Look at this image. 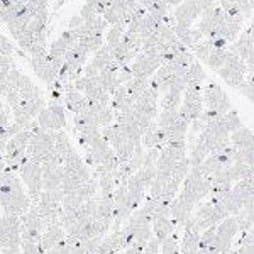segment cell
Listing matches in <instances>:
<instances>
[{"label": "cell", "mask_w": 254, "mask_h": 254, "mask_svg": "<svg viewBox=\"0 0 254 254\" xmlns=\"http://www.w3.org/2000/svg\"><path fill=\"white\" fill-rule=\"evenodd\" d=\"M31 203L29 195L17 173L10 170L3 171L0 175V208H3V215L20 219L29 210Z\"/></svg>", "instance_id": "obj_1"}, {"label": "cell", "mask_w": 254, "mask_h": 254, "mask_svg": "<svg viewBox=\"0 0 254 254\" xmlns=\"http://www.w3.org/2000/svg\"><path fill=\"white\" fill-rule=\"evenodd\" d=\"M227 217H229V212L225 210L222 203H220L219 200L212 198L210 202L203 203V205H200L196 208V212L191 214V217L187 220L185 225L195 229V231H198L200 234H202L203 231H207V229H210V227H215L217 224H220L224 219H227Z\"/></svg>", "instance_id": "obj_2"}, {"label": "cell", "mask_w": 254, "mask_h": 254, "mask_svg": "<svg viewBox=\"0 0 254 254\" xmlns=\"http://www.w3.org/2000/svg\"><path fill=\"white\" fill-rule=\"evenodd\" d=\"M212 188V182L210 178H207L205 175L200 171V168H190L188 175L183 180V188H182V196L183 200H187L191 205H196L202 198L210 193Z\"/></svg>", "instance_id": "obj_3"}, {"label": "cell", "mask_w": 254, "mask_h": 254, "mask_svg": "<svg viewBox=\"0 0 254 254\" xmlns=\"http://www.w3.org/2000/svg\"><path fill=\"white\" fill-rule=\"evenodd\" d=\"M20 219L0 215V249L3 254H20Z\"/></svg>", "instance_id": "obj_4"}, {"label": "cell", "mask_w": 254, "mask_h": 254, "mask_svg": "<svg viewBox=\"0 0 254 254\" xmlns=\"http://www.w3.org/2000/svg\"><path fill=\"white\" fill-rule=\"evenodd\" d=\"M19 178L26 187V191L29 195L31 202L34 203L43 193V166L41 163L27 158L19 168Z\"/></svg>", "instance_id": "obj_5"}, {"label": "cell", "mask_w": 254, "mask_h": 254, "mask_svg": "<svg viewBox=\"0 0 254 254\" xmlns=\"http://www.w3.org/2000/svg\"><path fill=\"white\" fill-rule=\"evenodd\" d=\"M36 121L43 129L55 132V130H63V127H66V114H64V109L61 104L49 102L46 107L39 112Z\"/></svg>", "instance_id": "obj_6"}, {"label": "cell", "mask_w": 254, "mask_h": 254, "mask_svg": "<svg viewBox=\"0 0 254 254\" xmlns=\"http://www.w3.org/2000/svg\"><path fill=\"white\" fill-rule=\"evenodd\" d=\"M198 15H202V0H187V2L180 3L178 7H175V27L190 29V27H193V22L198 19Z\"/></svg>", "instance_id": "obj_7"}, {"label": "cell", "mask_w": 254, "mask_h": 254, "mask_svg": "<svg viewBox=\"0 0 254 254\" xmlns=\"http://www.w3.org/2000/svg\"><path fill=\"white\" fill-rule=\"evenodd\" d=\"M203 105L207 107V110H214L219 116H224L232 109L229 97L217 83H208L203 88Z\"/></svg>", "instance_id": "obj_8"}, {"label": "cell", "mask_w": 254, "mask_h": 254, "mask_svg": "<svg viewBox=\"0 0 254 254\" xmlns=\"http://www.w3.org/2000/svg\"><path fill=\"white\" fill-rule=\"evenodd\" d=\"M237 222L234 215H229L227 219H224L222 222L215 227V248L219 249V253H224L227 249H231L232 241L237 236Z\"/></svg>", "instance_id": "obj_9"}, {"label": "cell", "mask_w": 254, "mask_h": 254, "mask_svg": "<svg viewBox=\"0 0 254 254\" xmlns=\"http://www.w3.org/2000/svg\"><path fill=\"white\" fill-rule=\"evenodd\" d=\"M31 66H32V69H34L36 75L39 76V80L44 81L46 87L53 85L56 80H58V71L53 68L51 61L48 60V53L31 56Z\"/></svg>", "instance_id": "obj_10"}, {"label": "cell", "mask_w": 254, "mask_h": 254, "mask_svg": "<svg viewBox=\"0 0 254 254\" xmlns=\"http://www.w3.org/2000/svg\"><path fill=\"white\" fill-rule=\"evenodd\" d=\"M195 210V205L188 203L182 196H175L173 202L170 203V219L175 225H185V222L191 217Z\"/></svg>", "instance_id": "obj_11"}, {"label": "cell", "mask_w": 254, "mask_h": 254, "mask_svg": "<svg viewBox=\"0 0 254 254\" xmlns=\"http://www.w3.org/2000/svg\"><path fill=\"white\" fill-rule=\"evenodd\" d=\"M43 166V191L61 190L63 165H41Z\"/></svg>", "instance_id": "obj_12"}, {"label": "cell", "mask_w": 254, "mask_h": 254, "mask_svg": "<svg viewBox=\"0 0 254 254\" xmlns=\"http://www.w3.org/2000/svg\"><path fill=\"white\" fill-rule=\"evenodd\" d=\"M66 237V232L61 225H49L43 231L41 234V239H39V248L43 253L49 251L51 248H55L56 244H60L61 241Z\"/></svg>", "instance_id": "obj_13"}, {"label": "cell", "mask_w": 254, "mask_h": 254, "mask_svg": "<svg viewBox=\"0 0 254 254\" xmlns=\"http://www.w3.org/2000/svg\"><path fill=\"white\" fill-rule=\"evenodd\" d=\"M51 137H53V142H55V151L58 153V156L61 158V161H66V159L73 158L75 154H78L75 151V147L71 146L69 142V137L64 130H55L51 132Z\"/></svg>", "instance_id": "obj_14"}, {"label": "cell", "mask_w": 254, "mask_h": 254, "mask_svg": "<svg viewBox=\"0 0 254 254\" xmlns=\"http://www.w3.org/2000/svg\"><path fill=\"white\" fill-rule=\"evenodd\" d=\"M63 100H64V105H66L68 110H71L73 114H80L81 110L85 107V97L83 93H80L78 90L75 88V85L73 83H66L63 85Z\"/></svg>", "instance_id": "obj_15"}, {"label": "cell", "mask_w": 254, "mask_h": 254, "mask_svg": "<svg viewBox=\"0 0 254 254\" xmlns=\"http://www.w3.org/2000/svg\"><path fill=\"white\" fill-rule=\"evenodd\" d=\"M17 92L20 100H36V98L43 97V92L39 90V87H36L32 83V80L24 73H19V78H17Z\"/></svg>", "instance_id": "obj_16"}, {"label": "cell", "mask_w": 254, "mask_h": 254, "mask_svg": "<svg viewBox=\"0 0 254 254\" xmlns=\"http://www.w3.org/2000/svg\"><path fill=\"white\" fill-rule=\"evenodd\" d=\"M198 244H200V232L188 227V225H183V237H182V244H180V253L198 254Z\"/></svg>", "instance_id": "obj_17"}, {"label": "cell", "mask_w": 254, "mask_h": 254, "mask_svg": "<svg viewBox=\"0 0 254 254\" xmlns=\"http://www.w3.org/2000/svg\"><path fill=\"white\" fill-rule=\"evenodd\" d=\"M253 46H254V41L251 38V34H249L248 29H244L239 34V38H237L234 43L231 44V46H227V49H229V51H232V53H236L241 60L246 61V58H248V55H249V51L253 49Z\"/></svg>", "instance_id": "obj_18"}, {"label": "cell", "mask_w": 254, "mask_h": 254, "mask_svg": "<svg viewBox=\"0 0 254 254\" xmlns=\"http://www.w3.org/2000/svg\"><path fill=\"white\" fill-rule=\"evenodd\" d=\"M151 227H153V237H156L158 243L161 244L165 239L175 234L176 225L173 224V220L170 217H165V219H154Z\"/></svg>", "instance_id": "obj_19"}, {"label": "cell", "mask_w": 254, "mask_h": 254, "mask_svg": "<svg viewBox=\"0 0 254 254\" xmlns=\"http://www.w3.org/2000/svg\"><path fill=\"white\" fill-rule=\"evenodd\" d=\"M229 139L236 149H254V134L246 127H241V129L231 132Z\"/></svg>", "instance_id": "obj_20"}, {"label": "cell", "mask_w": 254, "mask_h": 254, "mask_svg": "<svg viewBox=\"0 0 254 254\" xmlns=\"http://www.w3.org/2000/svg\"><path fill=\"white\" fill-rule=\"evenodd\" d=\"M234 217H236V222H237L239 231L246 232L248 229H251L254 225V198L249 200V202L246 203Z\"/></svg>", "instance_id": "obj_21"}, {"label": "cell", "mask_w": 254, "mask_h": 254, "mask_svg": "<svg viewBox=\"0 0 254 254\" xmlns=\"http://www.w3.org/2000/svg\"><path fill=\"white\" fill-rule=\"evenodd\" d=\"M142 146H146L147 149H163L166 146V136L161 129H153L149 132L142 134V139H141Z\"/></svg>", "instance_id": "obj_22"}, {"label": "cell", "mask_w": 254, "mask_h": 254, "mask_svg": "<svg viewBox=\"0 0 254 254\" xmlns=\"http://www.w3.org/2000/svg\"><path fill=\"white\" fill-rule=\"evenodd\" d=\"M185 78H187V85H202L205 81L207 75L203 71V66L200 64L198 60H195L193 63L190 64V68L187 69L185 73Z\"/></svg>", "instance_id": "obj_23"}, {"label": "cell", "mask_w": 254, "mask_h": 254, "mask_svg": "<svg viewBox=\"0 0 254 254\" xmlns=\"http://www.w3.org/2000/svg\"><path fill=\"white\" fill-rule=\"evenodd\" d=\"M182 95L183 93L173 92V90L163 93L161 98H159V107H161V110H178L180 105H182Z\"/></svg>", "instance_id": "obj_24"}, {"label": "cell", "mask_w": 254, "mask_h": 254, "mask_svg": "<svg viewBox=\"0 0 254 254\" xmlns=\"http://www.w3.org/2000/svg\"><path fill=\"white\" fill-rule=\"evenodd\" d=\"M102 44H104V34L102 32H95V34H90L78 39V46L81 49H85L88 55L90 53H95Z\"/></svg>", "instance_id": "obj_25"}, {"label": "cell", "mask_w": 254, "mask_h": 254, "mask_svg": "<svg viewBox=\"0 0 254 254\" xmlns=\"http://www.w3.org/2000/svg\"><path fill=\"white\" fill-rule=\"evenodd\" d=\"M217 73H219L220 78H222L225 83H227L229 87H232V88H239L241 85L244 83V78H246V75H241V73H237V71H232V69H229L225 66L220 68Z\"/></svg>", "instance_id": "obj_26"}, {"label": "cell", "mask_w": 254, "mask_h": 254, "mask_svg": "<svg viewBox=\"0 0 254 254\" xmlns=\"http://www.w3.org/2000/svg\"><path fill=\"white\" fill-rule=\"evenodd\" d=\"M149 87V80H141V78H132L129 83L126 85L127 97H130L134 102L144 93V90Z\"/></svg>", "instance_id": "obj_27"}, {"label": "cell", "mask_w": 254, "mask_h": 254, "mask_svg": "<svg viewBox=\"0 0 254 254\" xmlns=\"http://www.w3.org/2000/svg\"><path fill=\"white\" fill-rule=\"evenodd\" d=\"M224 66L229 68V69H232V71L241 73V75H246V73H248V66H246L244 60H241L239 56L236 55V53L229 51V49H227V53H225Z\"/></svg>", "instance_id": "obj_28"}, {"label": "cell", "mask_w": 254, "mask_h": 254, "mask_svg": "<svg viewBox=\"0 0 254 254\" xmlns=\"http://www.w3.org/2000/svg\"><path fill=\"white\" fill-rule=\"evenodd\" d=\"M178 117H180L178 110H159V114L156 117L158 129H166L168 126H171L173 122L178 121Z\"/></svg>", "instance_id": "obj_29"}, {"label": "cell", "mask_w": 254, "mask_h": 254, "mask_svg": "<svg viewBox=\"0 0 254 254\" xmlns=\"http://www.w3.org/2000/svg\"><path fill=\"white\" fill-rule=\"evenodd\" d=\"M225 53H227V49H215V48H212V53L208 55V58L205 60V63H207L212 69L219 71V69L224 66Z\"/></svg>", "instance_id": "obj_30"}, {"label": "cell", "mask_w": 254, "mask_h": 254, "mask_svg": "<svg viewBox=\"0 0 254 254\" xmlns=\"http://www.w3.org/2000/svg\"><path fill=\"white\" fill-rule=\"evenodd\" d=\"M222 121H224L225 129L229 130V134L234 132V130H237V129H241V127H244L243 122H241V119H239V114H237L234 109H231L227 114H224Z\"/></svg>", "instance_id": "obj_31"}, {"label": "cell", "mask_w": 254, "mask_h": 254, "mask_svg": "<svg viewBox=\"0 0 254 254\" xmlns=\"http://www.w3.org/2000/svg\"><path fill=\"white\" fill-rule=\"evenodd\" d=\"M168 9H170V7H168L163 0H158V2H154L153 5L147 9V14L156 20V22H163V20L168 17Z\"/></svg>", "instance_id": "obj_32"}, {"label": "cell", "mask_w": 254, "mask_h": 254, "mask_svg": "<svg viewBox=\"0 0 254 254\" xmlns=\"http://www.w3.org/2000/svg\"><path fill=\"white\" fill-rule=\"evenodd\" d=\"M126 27L124 26H110V29L107 31V34H105V44L110 48H114L116 44L121 43V38L122 34H124Z\"/></svg>", "instance_id": "obj_33"}, {"label": "cell", "mask_w": 254, "mask_h": 254, "mask_svg": "<svg viewBox=\"0 0 254 254\" xmlns=\"http://www.w3.org/2000/svg\"><path fill=\"white\" fill-rule=\"evenodd\" d=\"M178 253H180V246L175 234L170 236L168 239H165L159 244V254H178Z\"/></svg>", "instance_id": "obj_34"}, {"label": "cell", "mask_w": 254, "mask_h": 254, "mask_svg": "<svg viewBox=\"0 0 254 254\" xmlns=\"http://www.w3.org/2000/svg\"><path fill=\"white\" fill-rule=\"evenodd\" d=\"M191 53L195 55V58L205 61V60L208 58V55L212 53V44H210V41H208V39L200 41V43L193 48V51H191Z\"/></svg>", "instance_id": "obj_35"}, {"label": "cell", "mask_w": 254, "mask_h": 254, "mask_svg": "<svg viewBox=\"0 0 254 254\" xmlns=\"http://www.w3.org/2000/svg\"><path fill=\"white\" fill-rule=\"evenodd\" d=\"M132 71H130V66L127 64V66H121L117 71V83L119 85H127L130 80H132Z\"/></svg>", "instance_id": "obj_36"}, {"label": "cell", "mask_w": 254, "mask_h": 254, "mask_svg": "<svg viewBox=\"0 0 254 254\" xmlns=\"http://www.w3.org/2000/svg\"><path fill=\"white\" fill-rule=\"evenodd\" d=\"M15 53V46L10 43L9 39L5 38V36L0 34V55L3 56H14Z\"/></svg>", "instance_id": "obj_37"}, {"label": "cell", "mask_w": 254, "mask_h": 254, "mask_svg": "<svg viewBox=\"0 0 254 254\" xmlns=\"http://www.w3.org/2000/svg\"><path fill=\"white\" fill-rule=\"evenodd\" d=\"M80 17L83 19V20H92V19L98 17V14H97V9H95V5H93V3H85V5L81 7Z\"/></svg>", "instance_id": "obj_38"}, {"label": "cell", "mask_w": 254, "mask_h": 254, "mask_svg": "<svg viewBox=\"0 0 254 254\" xmlns=\"http://www.w3.org/2000/svg\"><path fill=\"white\" fill-rule=\"evenodd\" d=\"M20 254H44L41 251L39 243H22L20 244Z\"/></svg>", "instance_id": "obj_39"}, {"label": "cell", "mask_w": 254, "mask_h": 254, "mask_svg": "<svg viewBox=\"0 0 254 254\" xmlns=\"http://www.w3.org/2000/svg\"><path fill=\"white\" fill-rule=\"evenodd\" d=\"M232 2H234L236 5L239 7L241 14H243L246 19L251 17V14H253V9H254V7L251 5V3L248 2V0H232Z\"/></svg>", "instance_id": "obj_40"}, {"label": "cell", "mask_w": 254, "mask_h": 254, "mask_svg": "<svg viewBox=\"0 0 254 254\" xmlns=\"http://www.w3.org/2000/svg\"><path fill=\"white\" fill-rule=\"evenodd\" d=\"M44 254H69V246H68L66 237H64L60 244H56L55 248H51L49 251H46Z\"/></svg>", "instance_id": "obj_41"}, {"label": "cell", "mask_w": 254, "mask_h": 254, "mask_svg": "<svg viewBox=\"0 0 254 254\" xmlns=\"http://www.w3.org/2000/svg\"><path fill=\"white\" fill-rule=\"evenodd\" d=\"M142 254H159V243H158L156 237H151V239L147 241Z\"/></svg>", "instance_id": "obj_42"}, {"label": "cell", "mask_w": 254, "mask_h": 254, "mask_svg": "<svg viewBox=\"0 0 254 254\" xmlns=\"http://www.w3.org/2000/svg\"><path fill=\"white\" fill-rule=\"evenodd\" d=\"M237 90H239V92L243 93V95L248 98L249 102H253V104H254V85H248L244 81V83L241 85V87L237 88Z\"/></svg>", "instance_id": "obj_43"}, {"label": "cell", "mask_w": 254, "mask_h": 254, "mask_svg": "<svg viewBox=\"0 0 254 254\" xmlns=\"http://www.w3.org/2000/svg\"><path fill=\"white\" fill-rule=\"evenodd\" d=\"M10 124V112L9 109H3L0 112V127H7Z\"/></svg>", "instance_id": "obj_44"}, {"label": "cell", "mask_w": 254, "mask_h": 254, "mask_svg": "<svg viewBox=\"0 0 254 254\" xmlns=\"http://www.w3.org/2000/svg\"><path fill=\"white\" fill-rule=\"evenodd\" d=\"M85 20L80 17V15H75V17H71L69 19V22H68V29H78V27L83 24Z\"/></svg>", "instance_id": "obj_45"}, {"label": "cell", "mask_w": 254, "mask_h": 254, "mask_svg": "<svg viewBox=\"0 0 254 254\" xmlns=\"http://www.w3.org/2000/svg\"><path fill=\"white\" fill-rule=\"evenodd\" d=\"M244 63H246V66H248V71H254V46L251 51H249V55Z\"/></svg>", "instance_id": "obj_46"}, {"label": "cell", "mask_w": 254, "mask_h": 254, "mask_svg": "<svg viewBox=\"0 0 254 254\" xmlns=\"http://www.w3.org/2000/svg\"><path fill=\"white\" fill-rule=\"evenodd\" d=\"M139 3H141L142 7H146V9H149L151 5H153L154 2H158V0H137Z\"/></svg>", "instance_id": "obj_47"}, {"label": "cell", "mask_w": 254, "mask_h": 254, "mask_svg": "<svg viewBox=\"0 0 254 254\" xmlns=\"http://www.w3.org/2000/svg\"><path fill=\"white\" fill-rule=\"evenodd\" d=\"M66 2H68V0H56V3H55V12H58Z\"/></svg>", "instance_id": "obj_48"}, {"label": "cell", "mask_w": 254, "mask_h": 254, "mask_svg": "<svg viewBox=\"0 0 254 254\" xmlns=\"http://www.w3.org/2000/svg\"><path fill=\"white\" fill-rule=\"evenodd\" d=\"M178 254H182V253H178Z\"/></svg>", "instance_id": "obj_49"}]
</instances>
